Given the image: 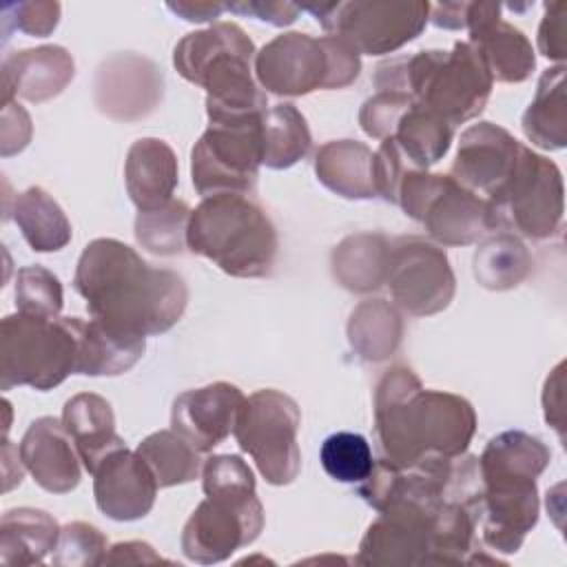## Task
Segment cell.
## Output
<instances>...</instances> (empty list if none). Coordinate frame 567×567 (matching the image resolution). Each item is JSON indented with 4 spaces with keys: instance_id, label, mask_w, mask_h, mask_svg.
<instances>
[{
    "instance_id": "6da1fadb",
    "label": "cell",
    "mask_w": 567,
    "mask_h": 567,
    "mask_svg": "<svg viewBox=\"0 0 567 567\" xmlns=\"http://www.w3.org/2000/svg\"><path fill=\"white\" fill-rule=\"evenodd\" d=\"M73 286L93 319L137 339L171 330L188 303V288L177 272L153 268L113 237L86 244Z\"/></svg>"
},
{
    "instance_id": "7a4b0ae2",
    "label": "cell",
    "mask_w": 567,
    "mask_h": 567,
    "mask_svg": "<svg viewBox=\"0 0 567 567\" xmlns=\"http://www.w3.org/2000/svg\"><path fill=\"white\" fill-rule=\"evenodd\" d=\"M374 432L388 463L412 467L465 454L476 412L458 394L425 390L408 365H392L374 390Z\"/></svg>"
},
{
    "instance_id": "3957f363",
    "label": "cell",
    "mask_w": 567,
    "mask_h": 567,
    "mask_svg": "<svg viewBox=\"0 0 567 567\" xmlns=\"http://www.w3.org/2000/svg\"><path fill=\"white\" fill-rule=\"evenodd\" d=\"M492 84L483 58L470 42H454L450 51L399 55L379 64L374 73L377 91L403 93L450 126L476 117L489 100Z\"/></svg>"
},
{
    "instance_id": "277c9868",
    "label": "cell",
    "mask_w": 567,
    "mask_h": 567,
    "mask_svg": "<svg viewBox=\"0 0 567 567\" xmlns=\"http://www.w3.org/2000/svg\"><path fill=\"white\" fill-rule=\"evenodd\" d=\"M255 55V44L239 24L215 22L186 33L175 44L173 64L184 80L206 89L208 120L230 122L266 113V93L250 66Z\"/></svg>"
},
{
    "instance_id": "5b68a950",
    "label": "cell",
    "mask_w": 567,
    "mask_h": 567,
    "mask_svg": "<svg viewBox=\"0 0 567 567\" xmlns=\"http://www.w3.org/2000/svg\"><path fill=\"white\" fill-rule=\"evenodd\" d=\"M186 246L230 277L255 279L272 272L277 230L248 195H213L190 213Z\"/></svg>"
},
{
    "instance_id": "8992f818",
    "label": "cell",
    "mask_w": 567,
    "mask_h": 567,
    "mask_svg": "<svg viewBox=\"0 0 567 567\" xmlns=\"http://www.w3.org/2000/svg\"><path fill=\"white\" fill-rule=\"evenodd\" d=\"M78 317L7 315L0 323V388L51 390L78 374Z\"/></svg>"
},
{
    "instance_id": "52a82bcc",
    "label": "cell",
    "mask_w": 567,
    "mask_h": 567,
    "mask_svg": "<svg viewBox=\"0 0 567 567\" xmlns=\"http://www.w3.org/2000/svg\"><path fill=\"white\" fill-rule=\"evenodd\" d=\"M359 53L337 35L312 38L290 31L272 38L255 55L261 89L275 95H308L317 89H343L359 78Z\"/></svg>"
},
{
    "instance_id": "ba28073f",
    "label": "cell",
    "mask_w": 567,
    "mask_h": 567,
    "mask_svg": "<svg viewBox=\"0 0 567 567\" xmlns=\"http://www.w3.org/2000/svg\"><path fill=\"white\" fill-rule=\"evenodd\" d=\"M394 204L443 246H467L494 230L487 199L452 175L408 168L396 186Z\"/></svg>"
},
{
    "instance_id": "9c48e42d",
    "label": "cell",
    "mask_w": 567,
    "mask_h": 567,
    "mask_svg": "<svg viewBox=\"0 0 567 567\" xmlns=\"http://www.w3.org/2000/svg\"><path fill=\"white\" fill-rule=\"evenodd\" d=\"M494 230H514L529 239H547L560 230L565 188L560 168L523 144L516 166L496 195L487 199Z\"/></svg>"
},
{
    "instance_id": "30bf717a",
    "label": "cell",
    "mask_w": 567,
    "mask_h": 567,
    "mask_svg": "<svg viewBox=\"0 0 567 567\" xmlns=\"http://www.w3.org/2000/svg\"><path fill=\"white\" fill-rule=\"evenodd\" d=\"M299 425L301 410L297 401L268 388L244 399L233 434L270 485H288L301 470Z\"/></svg>"
},
{
    "instance_id": "8fae6325",
    "label": "cell",
    "mask_w": 567,
    "mask_h": 567,
    "mask_svg": "<svg viewBox=\"0 0 567 567\" xmlns=\"http://www.w3.org/2000/svg\"><path fill=\"white\" fill-rule=\"evenodd\" d=\"M310 11L330 33L348 42L359 55H383L416 40L430 20V2H308Z\"/></svg>"
},
{
    "instance_id": "7c38bea8",
    "label": "cell",
    "mask_w": 567,
    "mask_h": 567,
    "mask_svg": "<svg viewBox=\"0 0 567 567\" xmlns=\"http://www.w3.org/2000/svg\"><path fill=\"white\" fill-rule=\"evenodd\" d=\"M261 122L264 113L208 124L190 153V177L202 197L255 193L261 166Z\"/></svg>"
},
{
    "instance_id": "4fadbf2b",
    "label": "cell",
    "mask_w": 567,
    "mask_h": 567,
    "mask_svg": "<svg viewBox=\"0 0 567 567\" xmlns=\"http://www.w3.org/2000/svg\"><path fill=\"white\" fill-rule=\"evenodd\" d=\"M481 492L472 514L481 540L496 551L516 554L538 523V487L532 472L481 461Z\"/></svg>"
},
{
    "instance_id": "5bb4252c",
    "label": "cell",
    "mask_w": 567,
    "mask_h": 567,
    "mask_svg": "<svg viewBox=\"0 0 567 567\" xmlns=\"http://www.w3.org/2000/svg\"><path fill=\"white\" fill-rule=\"evenodd\" d=\"M264 529V507L257 494L206 496L182 529V551L188 560L213 565L250 545Z\"/></svg>"
},
{
    "instance_id": "9a60e30c",
    "label": "cell",
    "mask_w": 567,
    "mask_h": 567,
    "mask_svg": "<svg viewBox=\"0 0 567 567\" xmlns=\"http://www.w3.org/2000/svg\"><path fill=\"white\" fill-rule=\"evenodd\" d=\"M385 284L396 306L412 317H430L445 310L456 290L445 250L421 237L390 241Z\"/></svg>"
},
{
    "instance_id": "2e32d148",
    "label": "cell",
    "mask_w": 567,
    "mask_h": 567,
    "mask_svg": "<svg viewBox=\"0 0 567 567\" xmlns=\"http://www.w3.org/2000/svg\"><path fill=\"white\" fill-rule=\"evenodd\" d=\"M93 89L95 104L104 115L117 122H135L162 102L164 75L155 62L142 55L117 53L102 62Z\"/></svg>"
},
{
    "instance_id": "e0dca14e",
    "label": "cell",
    "mask_w": 567,
    "mask_h": 567,
    "mask_svg": "<svg viewBox=\"0 0 567 567\" xmlns=\"http://www.w3.org/2000/svg\"><path fill=\"white\" fill-rule=\"evenodd\" d=\"M501 9L496 2H467L470 44L483 58L492 80L525 82L536 66V55L527 35L501 18Z\"/></svg>"
},
{
    "instance_id": "ac0fdd59",
    "label": "cell",
    "mask_w": 567,
    "mask_h": 567,
    "mask_svg": "<svg viewBox=\"0 0 567 567\" xmlns=\"http://www.w3.org/2000/svg\"><path fill=\"white\" fill-rule=\"evenodd\" d=\"M523 144L492 122L472 124L461 133L452 177L472 193L489 199L512 175Z\"/></svg>"
},
{
    "instance_id": "d6986e66",
    "label": "cell",
    "mask_w": 567,
    "mask_h": 567,
    "mask_svg": "<svg viewBox=\"0 0 567 567\" xmlns=\"http://www.w3.org/2000/svg\"><path fill=\"white\" fill-rule=\"evenodd\" d=\"M91 474L95 505L104 516L137 520L153 509L159 485L144 458L126 445L109 452Z\"/></svg>"
},
{
    "instance_id": "ffe728a7",
    "label": "cell",
    "mask_w": 567,
    "mask_h": 567,
    "mask_svg": "<svg viewBox=\"0 0 567 567\" xmlns=\"http://www.w3.org/2000/svg\"><path fill=\"white\" fill-rule=\"evenodd\" d=\"M244 399L241 390L226 381L186 390L173 401L171 425L197 452H210L235 430Z\"/></svg>"
},
{
    "instance_id": "44dd1931",
    "label": "cell",
    "mask_w": 567,
    "mask_h": 567,
    "mask_svg": "<svg viewBox=\"0 0 567 567\" xmlns=\"http://www.w3.org/2000/svg\"><path fill=\"white\" fill-rule=\"evenodd\" d=\"M22 467L33 481L51 492L66 494L80 483V454L64 423L53 416L35 419L20 441Z\"/></svg>"
},
{
    "instance_id": "7402d4cb",
    "label": "cell",
    "mask_w": 567,
    "mask_h": 567,
    "mask_svg": "<svg viewBox=\"0 0 567 567\" xmlns=\"http://www.w3.org/2000/svg\"><path fill=\"white\" fill-rule=\"evenodd\" d=\"M75 75V64L64 47L47 44L24 49L2 60V102L20 95L29 102H47L60 95Z\"/></svg>"
},
{
    "instance_id": "603a6c76",
    "label": "cell",
    "mask_w": 567,
    "mask_h": 567,
    "mask_svg": "<svg viewBox=\"0 0 567 567\" xmlns=\"http://www.w3.org/2000/svg\"><path fill=\"white\" fill-rule=\"evenodd\" d=\"M124 182L137 210L157 208L171 202L177 186V157L173 148L157 137L133 142L126 153Z\"/></svg>"
},
{
    "instance_id": "cb8c5ba5",
    "label": "cell",
    "mask_w": 567,
    "mask_h": 567,
    "mask_svg": "<svg viewBox=\"0 0 567 567\" xmlns=\"http://www.w3.org/2000/svg\"><path fill=\"white\" fill-rule=\"evenodd\" d=\"M62 423L71 434L75 450L91 474L97 463L124 441L115 432V414L111 403L93 392H80L64 403Z\"/></svg>"
},
{
    "instance_id": "d4e9b609",
    "label": "cell",
    "mask_w": 567,
    "mask_h": 567,
    "mask_svg": "<svg viewBox=\"0 0 567 567\" xmlns=\"http://www.w3.org/2000/svg\"><path fill=\"white\" fill-rule=\"evenodd\" d=\"M374 153L357 140L326 142L315 155L317 179L346 199L377 197Z\"/></svg>"
},
{
    "instance_id": "484cf974",
    "label": "cell",
    "mask_w": 567,
    "mask_h": 567,
    "mask_svg": "<svg viewBox=\"0 0 567 567\" xmlns=\"http://www.w3.org/2000/svg\"><path fill=\"white\" fill-rule=\"evenodd\" d=\"M80 361L78 374L86 377H115L131 370L144 354L146 339L120 334L97 319L78 317Z\"/></svg>"
},
{
    "instance_id": "4316f807",
    "label": "cell",
    "mask_w": 567,
    "mask_h": 567,
    "mask_svg": "<svg viewBox=\"0 0 567 567\" xmlns=\"http://www.w3.org/2000/svg\"><path fill=\"white\" fill-rule=\"evenodd\" d=\"M60 538L58 520L44 509L18 507L0 520V563L33 565L55 549Z\"/></svg>"
},
{
    "instance_id": "83f0119b",
    "label": "cell",
    "mask_w": 567,
    "mask_h": 567,
    "mask_svg": "<svg viewBox=\"0 0 567 567\" xmlns=\"http://www.w3.org/2000/svg\"><path fill=\"white\" fill-rule=\"evenodd\" d=\"M390 241L381 233H357L332 250V275L350 292H370L385 284Z\"/></svg>"
},
{
    "instance_id": "f1b7e54d",
    "label": "cell",
    "mask_w": 567,
    "mask_h": 567,
    "mask_svg": "<svg viewBox=\"0 0 567 567\" xmlns=\"http://www.w3.org/2000/svg\"><path fill=\"white\" fill-rule=\"evenodd\" d=\"M523 133L532 144L545 151H560L567 146V95L563 64L543 71L536 95L523 113Z\"/></svg>"
},
{
    "instance_id": "f546056e",
    "label": "cell",
    "mask_w": 567,
    "mask_h": 567,
    "mask_svg": "<svg viewBox=\"0 0 567 567\" xmlns=\"http://www.w3.org/2000/svg\"><path fill=\"white\" fill-rule=\"evenodd\" d=\"M390 137L412 168L427 171L450 151L454 126L412 102L394 124Z\"/></svg>"
},
{
    "instance_id": "4dcf8cb0",
    "label": "cell",
    "mask_w": 567,
    "mask_h": 567,
    "mask_svg": "<svg viewBox=\"0 0 567 567\" xmlns=\"http://www.w3.org/2000/svg\"><path fill=\"white\" fill-rule=\"evenodd\" d=\"M13 221L38 252H55L71 241V224L60 204L40 186L16 195Z\"/></svg>"
},
{
    "instance_id": "1f68e13d",
    "label": "cell",
    "mask_w": 567,
    "mask_h": 567,
    "mask_svg": "<svg viewBox=\"0 0 567 567\" xmlns=\"http://www.w3.org/2000/svg\"><path fill=\"white\" fill-rule=\"evenodd\" d=\"M403 337V319L385 299L361 301L348 321V341L365 361L392 357Z\"/></svg>"
},
{
    "instance_id": "d6a6232c",
    "label": "cell",
    "mask_w": 567,
    "mask_h": 567,
    "mask_svg": "<svg viewBox=\"0 0 567 567\" xmlns=\"http://www.w3.org/2000/svg\"><path fill=\"white\" fill-rule=\"evenodd\" d=\"M312 135L306 117L292 104H275L261 122V164L275 171L290 168L310 151Z\"/></svg>"
},
{
    "instance_id": "836d02e7",
    "label": "cell",
    "mask_w": 567,
    "mask_h": 567,
    "mask_svg": "<svg viewBox=\"0 0 567 567\" xmlns=\"http://www.w3.org/2000/svg\"><path fill=\"white\" fill-rule=\"evenodd\" d=\"M532 272V255L512 233L485 239L474 252V277L487 290H509Z\"/></svg>"
},
{
    "instance_id": "e575fe53",
    "label": "cell",
    "mask_w": 567,
    "mask_h": 567,
    "mask_svg": "<svg viewBox=\"0 0 567 567\" xmlns=\"http://www.w3.org/2000/svg\"><path fill=\"white\" fill-rule=\"evenodd\" d=\"M151 467L159 487H173L190 483L199 476L204 463L197 452L175 430H159L148 434L135 450Z\"/></svg>"
},
{
    "instance_id": "d590c367",
    "label": "cell",
    "mask_w": 567,
    "mask_h": 567,
    "mask_svg": "<svg viewBox=\"0 0 567 567\" xmlns=\"http://www.w3.org/2000/svg\"><path fill=\"white\" fill-rule=\"evenodd\" d=\"M190 208L182 199H171L157 208L140 210L135 219V239L153 255H179L186 246Z\"/></svg>"
},
{
    "instance_id": "8d00e7d4",
    "label": "cell",
    "mask_w": 567,
    "mask_h": 567,
    "mask_svg": "<svg viewBox=\"0 0 567 567\" xmlns=\"http://www.w3.org/2000/svg\"><path fill=\"white\" fill-rule=\"evenodd\" d=\"M319 461L326 474L339 483H363L374 467L370 443L354 432L330 434L321 443Z\"/></svg>"
},
{
    "instance_id": "74e56055",
    "label": "cell",
    "mask_w": 567,
    "mask_h": 567,
    "mask_svg": "<svg viewBox=\"0 0 567 567\" xmlns=\"http://www.w3.org/2000/svg\"><path fill=\"white\" fill-rule=\"evenodd\" d=\"M62 303H64L62 284L51 270L42 266H27L18 270V277H16L18 312L55 319L62 310Z\"/></svg>"
},
{
    "instance_id": "f35d334b",
    "label": "cell",
    "mask_w": 567,
    "mask_h": 567,
    "mask_svg": "<svg viewBox=\"0 0 567 567\" xmlns=\"http://www.w3.org/2000/svg\"><path fill=\"white\" fill-rule=\"evenodd\" d=\"M106 556L104 534L82 520H73L60 529L53 563L55 565H102Z\"/></svg>"
},
{
    "instance_id": "ab89813d",
    "label": "cell",
    "mask_w": 567,
    "mask_h": 567,
    "mask_svg": "<svg viewBox=\"0 0 567 567\" xmlns=\"http://www.w3.org/2000/svg\"><path fill=\"white\" fill-rule=\"evenodd\" d=\"M204 494H255V474L248 463L237 454H215L202 467Z\"/></svg>"
},
{
    "instance_id": "60d3db41",
    "label": "cell",
    "mask_w": 567,
    "mask_h": 567,
    "mask_svg": "<svg viewBox=\"0 0 567 567\" xmlns=\"http://www.w3.org/2000/svg\"><path fill=\"white\" fill-rule=\"evenodd\" d=\"M60 22V4L49 0H27V2H7L2 4V27L4 38L9 29H18L22 33L44 38Z\"/></svg>"
},
{
    "instance_id": "b9f144b4",
    "label": "cell",
    "mask_w": 567,
    "mask_h": 567,
    "mask_svg": "<svg viewBox=\"0 0 567 567\" xmlns=\"http://www.w3.org/2000/svg\"><path fill=\"white\" fill-rule=\"evenodd\" d=\"M412 104V100L403 93L392 91H377L372 97H368L359 111V124L361 128L377 140L390 137L394 124L403 115V111Z\"/></svg>"
},
{
    "instance_id": "7bdbcfd3",
    "label": "cell",
    "mask_w": 567,
    "mask_h": 567,
    "mask_svg": "<svg viewBox=\"0 0 567 567\" xmlns=\"http://www.w3.org/2000/svg\"><path fill=\"white\" fill-rule=\"evenodd\" d=\"M565 16H567V2H563V0L545 7V16L538 27V51L547 60L563 62L567 58Z\"/></svg>"
},
{
    "instance_id": "ee69618b",
    "label": "cell",
    "mask_w": 567,
    "mask_h": 567,
    "mask_svg": "<svg viewBox=\"0 0 567 567\" xmlns=\"http://www.w3.org/2000/svg\"><path fill=\"white\" fill-rule=\"evenodd\" d=\"M31 140V120L29 113L11 102H2V124H0V144L2 155L9 157L13 153H20Z\"/></svg>"
},
{
    "instance_id": "f6af8a7d",
    "label": "cell",
    "mask_w": 567,
    "mask_h": 567,
    "mask_svg": "<svg viewBox=\"0 0 567 567\" xmlns=\"http://www.w3.org/2000/svg\"><path fill=\"white\" fill-rule=\"evenodd\" d=\"M226 11L252 16L275 27H286L299 18L301 7L292 2H275V0H239V2H226Z\"/></svg>"
},
{
    "instance_id": "bcb514c9",
    "label": "cell",
    "mask_w": 567,
    "mask_h": 567,
    "mask_svg": "<svg viewBox=\"0 0 567 567\" xmlns=\"http://www.w3.org/2000/svg\"><path fill=\"white\" fill-rule=\"evenodd\" d=\"M166 7L177 13L186 22H210L226 11V2H210V0H177L166 2Z\"/></svg>"
},
{
    "instance_id": "7dc6e473",
    "label": "cell",
    "mask_w": 567,
    "mask_h": 567,
    "mask_svg": "<svg viewBox=\"0 0 567 567\" xmlns=\"http://www.w3.org/2000/svg\"><path fill=\"white\" fill-rule=\"evenodd\" d=\"M159 560L162 558L153 551V547L142 540L117 543L104 556V563H159Z\"/></svg>"
},
{
    "instance_id": "c3c4849f",
    "label": "cell",
    "mask_w": 567,
    "mask_h": 567,
    "mask_svg": "<svg viewBox=\"0 0 567 567\" xmlns=\"http://www.w3.org/2000/svg\"><path fill=\"white\" fill-rule=\"evenodd\" d=\"M467 2H436L430 4V20L441 29H465Z\"/></svg>"
}]
</instances>
